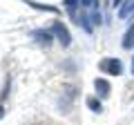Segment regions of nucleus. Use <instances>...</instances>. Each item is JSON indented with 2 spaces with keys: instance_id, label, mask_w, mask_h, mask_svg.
Segmentation results:
<instances>
[{
  "instance_id": "obj_1",
  "label": "nucleus",
  "mask_w": 134,
  "mask_h": 125,
  "mask_svg": "<svg viewBox=\"0 0 134 125\" xmlns=\"http://www.w3.org/2000/svg\"><path fill=\"white\" fill-rule=\"evenodd\" d=\"M100 72L105 74H112V76H119V74H123V62L116 60V58H103V60L98 62Z\"/></svg>"
},
{
  "instance_id": "obj_2",
  "label": "nucleus",
  "mask_w": 134,
  "mask_h": 125,
  "mask_svg": "<svg viewBox=\"0 0 134 125\" xmlns=\"http://www.w3.org/2000/svg\"><path fill=\"white\" fill-rule=\"evenodd\" d=\"M52 31L56 34V38L60 40V45H65V47H67V45L72 43V38H69V31H67V27H65L63 22H54V25H52Z\"/></svg>"
},
{
  "instance_id": "obj_3",
  "label": "nucleus",
  "mask_w": 134,
  "mask_h": 125,
  "mask_svg": "<svg viewBox=\"0 0 134 125\" xmlns=\"http://www.w3.org/2000/svg\"><path fill=\"white\" fill-rule=\"evenodd\" d=\"M94 87H96V94H98L100 98H105L107 94H110V83L103 81V78H96V81H94Z\"/></svg>"
},
{
  "instance_id": "obj_4",
  "label": "nucleus",
  "mask_w": 134,
  "mask_h": 125,
  "mask_svg": "<svg viewBox=\"0 0 134 125\" xmlns=\"http://www.w3.org/2000/svg\"><path fill=\"white\" fill-rule=\"evenodd\" d=\"M119 16H121V18H130V16H134V0H127V2L121 7Z\"/></svg>"
},
{
  "instance_id": "obj_5",
  "label": "nucleus",
  "mask_w": 134,
  "mask_h": 125,
  "mask_svg": "<svg viewBox=\"0 0 134 125\" xmlns=\"http://www.w3.org/2000/svg\"><path fill=\"white\" fill-rule=\"evenodd\" d=\"M123 47H125V49H132V47H134V25L127 29V34H125V38H123Z\"/></svg>"
},
{
  "instance_id": "obj_6",
  "label": "nucleus",
  "mask_w": 134,
  "mask_h": 125,
  "mask_svg": "<svg viewBox=\"0 0 134 125\" xmlns=\"http://www.w3.org/2000/svg\"><path fill=\"white\" fill-rule=\"evenodd\" d=\"M36 40L43 43L45 47H47V45L52 43V31H36Z\"/></svg>"
},
{
  "instance_id": "obj_7",
  "label": "nucleus",
  "mask_w": 134,
  "mask_h": 125,
  "mask_svg": "<svg viewBox=\"0 0 134 125\" xmlns=\"http://www.w3.org/2000/svg\"><path fill=\"white\" fill-rule=\"evenodd\" d=\"M87 107H90L92 112H100L103 107H100V101H96V98H87Z\"/></svg>"
},
{
  "instance_id": "obj_8",
  "label": "nucleus",
  "mask_w": 134,
  "mask_h": 125,
  "mask_svg": "<svg viewBox=\"0 0 134 125\" xmlns=\"http://www.w3.org/2000/svg\"><path fill=\"white\" fill-rule=\"evenodd\" d=\"M96 2H98V0H81V7H87V9H96Z\"/></svg>"
},
{
  "instance_id": "obj_9",
  "label": "nucleus",
  "mask_w": 134,
  "mask_h": 125,
  "mask_svg": "<svg viewBox=\"0 0 134 125\" xmlns=\"http://www.w3.org/2000/svg\"><path fill=\"white\" fill-rule=\"evenodd\" d=\"M132 74H134V58H132Z\"/></svg>"
}]
</instances>
